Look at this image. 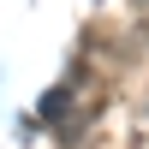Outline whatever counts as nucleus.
Segmentation results:
<instances>
[{
  "label": "nucleus",
  "instance_id": "obj_1",
  "mask_svg": "<svg viewBox=\"0 0 149 149\" xmlns=\"http://www.w3.org/2000/svg\"><path fill=\"white\" fill-rule=\"evenodd\" d=\"M131 131H137V137L149 143V90L137 95V102H131Z\"/></svg>",
  "mask_w": 149,
  "mask_h": 149
}]
</instances>
